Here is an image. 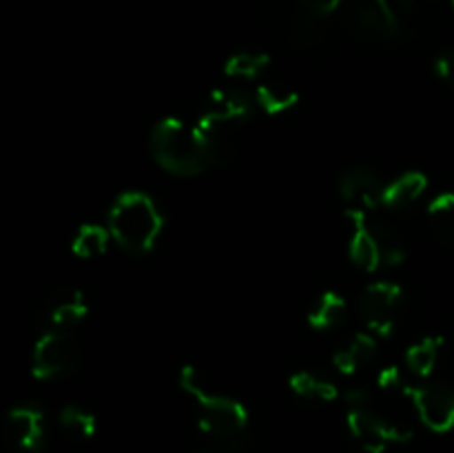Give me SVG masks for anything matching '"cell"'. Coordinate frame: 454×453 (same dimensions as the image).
<instances>
[{
	"mask_svg": "<svg viewBox=\"0 0 454 453\" xmlns=\"http://www.w3.org/2000/svg\"><path fill=\"white\" fill-rule=\"evenodd\" d=\"M443 346V338L439 336H426L421 338L419 342L408 346L406 351V364L415 376H430L433 369L437 367V360H439V351Z\"/></svg>",
	"mask_w": 454,
	"mask_h": 453,
	"instance_id": "16",
	"label": "cell"
},
{
	"mask_svg": "<svg viewBox=\"0 0 454 453\" xmlns=\"http://www.w3.org/2000/svg\"><path fill=\"white\" fill-rule=\"evenodd\" d=\"M428 220L437 238L454 247V194H442L430 203Z\"/></svg>",
	"mask_w": 454,
	"mask_h": 453,
	"instance_id": "19",
	"label": "cell"
},
{
	"mask_svg": "<svg viewBox=\"0 0 454 453\" xmlns=\"http://www.w3.org/2000/svg\"><path fill=\"white\" fill-rule=\"evenodd\" d=\"M255 98H257V105H260L269 115L284 114V111L293 109V107L300 102V93H297L295 89L279 83L260 84L255 91Z\"/></svg>",
	"mask_w": 454,
	"mask_h": 453,
	"instance_id": "18",
	"label": "cell"
},
{
	"mask_svg": "<svg viewBox=\"0 0 454 453\" xmlns=\"http://www.w3.org/2000/svg\"><path fill=\"white\" fill-rule=\"evenodd\" d=\"M80 349L65 329H51L35 340L31 354V373L38 380H53L65 376L78 362Z\"/></svg>",
	"mask_w": 454,
	"mask_h": 453,
	"instance_id": "5",
	"label": "cell"
},
{
	"mask_svg": "<svg viewBox=\"0 0 454 453\" xmlns=\"http://www.w3.org/2000/svg\"><path fill=\"white\" fill-rule=\"evenodd\" d=\"M151 151L160 167L176 176H195L213 163L198 127L180 118H164L155 124L151 133Z\"/></svg>",
	"mask_w": 454,
	"mask_h": 453,
	"instance_id": "1",
	"label": "cell"
},
{
	"mask_svg": "<svg viewBox=\"0 0 454 453\" xmlns=\"http://www.w3.org/2000/svg\"><path fill=\"white\" fill-rule=\"evenodd\" d=\"M350 225H353V235L348 242L350 260L364 271H375L377 266L384 262L381 256L380 240H377L375 231H372L371 222H368L366 211H357V209H346Z\"/></svg>",
	"mask_w": 454,
	"mask_h": 453,
	"instance_id": "10",
	"label": "cell"
},
{
	"mask_svg": "<svg viewBox=\"0 0 454 453\" xmlns=\"http://www.w3.org/2000/svg\"><path fill=\"white\" fill-rule=\"evenodd\" d=\"M377 9H380L381 18H384L386 29H395L402 25L412 12V0H375Z\"/></svg>",
	"mask_w": 454,
	"mask_h": 453,
	"instance_id": "22",
	"label": "cell"
},
{
	"mask_svg": "<svg viewBox=\"0 0 454 453\" xmlns=\"http://www.w3.org/2000/svg\"><path fill=\"white\" fill-rule=\"evenodd\" d=\"M60 426L75 440H91L98 431V420L87 409L69 404L60 411Z\"/></svg>",
	"mask_w": 454,
	"mask_h": 453,
	"instance_id": "21",
	"label": "cell"
},
{
	"mask_svg": "<svg viewBox=\"0 0 454 453\" xmlns=\"http://www.w3.org/2000/svg\"><path fill=\"white\" fill-rule=\"evenodd\" d=\"M301 3L313 9L315 13H331L341 0H301Z\"/></svg>",
	"mask_w": 454,
	"mask_h": 453,
	"instance_id": "25",
	"label": "cell"
},
{
	"mask_svg": "<svg viewBox=\"0 0 454 453\" xmlns=\"http://www.w3.org/2000/svg\"><path fill=\"white\" fill-rule=\"evenodd\" d=\"M428 187L424 173L419 171H408L402 173L399 178H395L390 185L384 187V198H381V207L390 209H402L412 204L415 200L421 198V194Z\"/></svg>",
	"mask_w": 454,
	"mask_h": 453,
	"instance_id": "13",
	"label": "cell"
},
{
	"mask_svg": "<svg viewBox=\"0 0 454 453\" xmlns=\"http://www.w3.org/2000/svg\"><path fill=\"white\" fill-rule=\"evenodd\" d=\"M162 226V213L145 191H127L120 195L106 218L111 240L131 253L151 251Z\"/></svg>",
	"mask_w": 454,
	"mask_h": 453,
	"instance_id": "2",
	"label": "cell"
},
{
	"mask_svg": "<svg viewBox=\"0 0 454 453\" xmlns=\"http://www.w3.org/2000/svg\"><path fill=\"white\" fill-rule=\"evenodd\" d=\"M44 438V416L40 409L22 404L4 417V440L18 451H38Z\"/></svg>",
	"mask_w": 454,
	"mask_h": 453,
	"instance_id": "8",
	"label": "cell"
},
{
	"mask_svg": "<svg viewBox=\"0 0 454 453\" xmlns=\"http://www.w3.org/2000/svg\"><path fill=\"white\" fill-rule=\"evenodd\" d=\"M377 351V336H372L371 331H362L357 336H353V340L346 346H341L335 355H333V364L340 369L344 376H353L359 369L366 367L372 358H375Z\"/></svg>",
	"mask_w": 454,
	"mask_h": 453,
	"instance_id": "12",
	"label": "cell"
},
{
	"mask_svg": "<svg viewBox=\"0 0 454 453\" xmlns=\"http://www.w3.org/2000/svg\"><path fill=\"white\" fill-rule=\"evenodd\" d=\"M111 234L106 226L102 225H82L74 235V242L71 249L78 258L82 260H93V258H100L102 253H106L109 247Z\"/></svg>",
	"mask_w": 454,
	"mask_h": 453,
	"instance_id": "17",
	"label": "cell"
},
{
	"mask_svg": "<svg viewBox=\"0 0 454 453\" xmlns=\"http://www.w3.org/2000/svg\"><path fill=\"white\" fill-rule=\"evenodd\" d=\"M384 187L386 185H381L380 176L366 167L348 169L340 180L341 198L346 200L348 209H357V211L366 213L381 207Z\"/></svg>",
	"mask_w": 454,
	"mask_h": 453,
	"instance_id": "9",
	"label": "cell"
},
{
	"mask_svg": "<svg viewBox=\"0 0 454 453\" xmlns=\"http://www.w3.org/2000/svg\"><path fill=\"white\" fill-rule=\"evenodd\" d=\"M437 74L446 80L450 87H454V49H448L446 53L437 58Z\"/></svg>",
	"mask_w": 454,
	"mask_h": 453,
	"instance_id": "24",
	"label": "cell"
},
{
	"mask_svg": "<svg viewBox=\"0 0 454 453\" xmlns=\"http://www.w3.org/2000/svg\"><path fill=\"white\" fill-rule=\"evenodd\" d=\"M180 385L191 398L198 402V425L200 429L211 435H233L242 431L248 422V411L239 400L231 395L213 391L204 382L198 369L184 367L180 371Z\"/></svg>",
	"mask_w": 454,
	"mask_h": 453,
	"instance_id": "3",
	"label": "cell"
},
{
	"mask_svg": "<svg viewBox=\"0 0 454 453\" xmlns=\"http://www.w3.org/2000/svg\"><path fill=\"white\" fill-rule=\"evenodd\" d=\"M403 395L412 402L424 426L434 433H448L454 429V389L443 385L403 386Z\"/></svg>",
	"mask_w": 454,
	"mask_h": 453,
	"instance_id": "6",
	"label": "cell"
},
{
	"mask_svg": "<svg viewBox=\"0 0 454 453\" xmlns=\"http://www.w3.org/2000/svg\"><path fill=\"white\" fill-rule=\"evenodd\" d=\"M346 426L364 453H386L390 444H403L412 438L411 426L386 420L368 407H350Z\"/></svg>",
	"mask_w": 454,
	"mask_h": 453,
	"instance_id": "4",
	"label": "cell"
},
{
	"mask_svg": "<svg viewBox=\"0 0 454 453\" xmlns=\"http://www.w3.org/2000/svg\"><path fill=\"white\" fill-rule=\"evenodd\" d=\"M377 386H380L381 391H402L403 393V378H402V371H399V367H386L381 369V373L377 376Z\"/></svg>",
	"mask_w": 454,
	"mask_h": 453,
	"instance_id": "23",
	"label": "cell"
},
{
	"mask_svg": "<svg viewBox=\"0 0 454 453\" xmlns=\"http://www.w3.org/2000/svg\"><path fill=\"white\" fill-rule=\"evenodd\" d=\"M89 314V305L84 300V293L80 289L60 293L47 306V320L53 329H69L74 324L82 322Z\"/></svg>",
	"mask_w": 454,
	"mask_h": 453,
	"instance_id": "11",
	"label": "cell"
},
{
	"mask_svg": "<svg viewBox=\"0 0 454 453\" xmlns=\"http://www.w3.org/2000/svg\"><path fill=\"white\" fill-rule=\"evenodd\" d=\"M348 315V305L344 298L335 291H326L317 298L315 306L309 314V324L317 331H331L337 329Z\"/></svg>",
	"mask_w": 454,
	"mask_h": 453,
	"instance_id": "14",
	"label": "cell"
},
{
	"mask_svg": "<svg viewBox=\"0 0 454 453\" xmlns=\"http://www.w3.org/2000/svg\"><path fill=\"white\" fill-rule=\"evenodd\" d=\"M399 300H402V287L388 280H377L371 287H366L359 300V315L372 336L388 338L393 333L395 309Z\"/></svg>",
	"mask_w": 454,
	"mask_h": 453,
	"instance_id": "7",
	"label": "cell"
},
{
	"mask_svg": "<svg viewBox=\"0 0 454 453\" xmlns=\"http://www.w3.org/2000/svg\"><path fill=\"white\" fill-rule=\"evenodd\" d=\"M288 386L295 395L304 400H313V402H333L337 400L340 391H337L335 382L326 380L322 376H315L310 371H297L293 373Z\"/></svg>",
	"mask_w": 454,
	"mask_h": 453,
	"instance_id": "15",
	"label": "cell"
},
{
	"mask_svg": "<svg viewBox=\"0 0 454 453\" xmlns=\"http://www.w3.org/2000/svg\"><path fill=\"white\" fill-rule=\"evenodd\" d=\"M452 7H454V0H452Z\"/></svg>",
	"mask_w": 454,
	"mask_h": 453,
	"instance_id": "26",
	"label": "cell"
},
{
	"mask_svg": "<svg viewBox=\"0 0 454 453\" xmlns=\"http://www.w3.org/2000/svg\"><path fill=\"white\" fill-rule=\"evenodd\" d=\"M270 58L266 53H257V52H239L235 56H231L226 60V76L233 80H253L257 76H262L269 67Z\"/></svg>",
	"mask_w": 454,
	"mask_h": 453,
	"instance_id": "20",
	"label": "cell"
}]
</instances>
